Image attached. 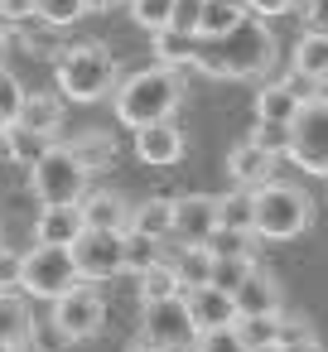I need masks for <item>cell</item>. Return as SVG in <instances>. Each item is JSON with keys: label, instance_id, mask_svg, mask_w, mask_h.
Wrapping results in <instances>:
<instances>
[{"label": "cell", "instance_id": "6da1fadb", "mask_svg": "<svg viewBox=\"0 0 328 352\" xmlns=\"http://www.w3.org/2000/svg\"><path fill=\"white\" fill-rule=\"evenodd\" d=\"M193 68L208 73V78H232V82L261 78V73L275 68V34L246 10L232 30H222V34H212V39H198Z\"/></svg>", "mask_w": 328, "mask_h": 352}, {"label": "cell", "instance_id": "7a4b0ae2", "mask_svg": "<svg viewBox=\"0 0 328 352\" xmlns=\"http://www.w3.org/2000/svg\"><path fill=\"white\" fill-rule=\"evenodd\" d=\"M179 102H184V73H174V68H145V73L116 82V92H111L116 121L131 131L155 126V121H174Z\"/></svg>", "mask_w": 328, "mask_h": 352}, {"label": "cell", "instance_id": "3957f363", "mask_svg": "<svg viewBox=\"0 0 328 352\" xmlns=\"http://www.w3.org/2000/svg\"><path fill=\"white\" fill-rule=\"evenodd\" d=\"M54 78H58V92L68 102H107L121 82L116 73V58L107 54V44H73L58 54L54 63Z\"/></svg>", "mask_w": 328, "mask_h": 352}, {"label": "cell", "instance_id": "277c9868", "mask_svg": "<svg viewBox=\"0 0 328 352\" xmlns=\"http://www.w3.org/2000/svg\"><path fill=\"white\" fill-rule=\"evenodd\" d=\"M314 222V203L299 184H285V179H270L256 188V236L265 241H294L304 227Z\"/></svg>", "mask_w": 328, "mask_h": 352}, {"label": "cell", "instance_id": "5b68a950", "mask_svg": "<svg viewBox=\"0 0 328 352\" xmlns=\"http://www.w3.org/2000/svg\"><path fill=\"white\" fill-rule=\"evenodd\" d=\"M87 179H92V174H87V169L73 160V150L58 145V140H49L44 155L30 164V193L39 198V208H54V203H83Z\"/></svg>", "mask_w": 328, "mask_h": 352}, {"label": "cell", "instance_id": "8992f818", "mask_svg": "<svg viewBox=\"0 0 328 352\" xmlns=\"http://www.w3.org/2000/svg\"><path fill=\"white\" fill-rule=\"evenodd\" d=\"M285 160H294L304 174H323L328 179V97H304L299 116L289 121Z\"/></svg>", "mask_w": 328, "mask_h": 352}, {"label": "cell", "instance_id": "52a82bcc", "mask_svg": "<svg viewBox=\"0 0 328 352\" xmlns=\"http://www.w3.org/2000/svg\"><path fill=\"white\" fill-rule=\"evenodd\" d=\"M73 285H83L78 280V265H73V251L68 246H44V241H34V251L25 256V275H20V289H30L34 299H58V294H68Z\"/></svg>", "mask_w": 328, "mask_h": 352}, {"label": "cell", "instance_id": "ba28073f", "mask_svg": "<svg viewBox=\"0 0 328 352\" xmlns=\"http://www.w3.org/2000/svg\"><path fill=\"white\" fill-rule=\"evenodd\" d=\"M140 338L164 347V352H193V318H188V304L184 294H169V299H150L140 304Z\"/></svg>", "mask_w": 328, "mask_h": 352}, {"label": "cell", "instance_id": "9c48e42d", "mask_svg": "<svg viewBox=\"0 0 328 352\" xmlns=\"http://www.w3.org/2000/svg\"><path fill=\"white\" fill-rule=\"evenodd\" d=\"M107 323V299L97 289H83L73 285L68 294L54 299V328L68 338V342H83V338H97Z\"/></svg>", "mask_w": 328, "mask_h": 352}, {"label": "cell", "instance_id": "30bf717a", "mask_svg": "<svg viewBox=\"0 0 328 352\" xmlns=\"http://www.w3.org/2000/svg\"><path fill=\"white\" fill-rule=\"evenodd\" d=\"M68 251H73L78 280H87V285H107V280L121 275V232H97V227H87Z\"/></svg>", "mask_w": 328, "mask_h": 352}, {"label": "cell", "instance_id": "8fae6325", "mask_svg": "<svg viewBox=\"0 0 328 352\" xmlns=\"http://www.w3.org/2000/svg\"><path fill=\"white\" fill-rule=\"evenodd\" d=\"M212 232H217V198H208V193L174 198V241L179 246H208Z\"/></svg>", "mask_w": 328, "mask_h": 352}, {"label": "cell", "instance_id": "7c38bea8", "mask_svg": "<svg viewBox=\"0 0 328 352\" xmlns=\"http://www.w3.org/2000/svg\"><path fill=\"white\" fill-rule=\"evenodd\" d=\"M135 155L155 169H169L184 160V131L174 121H155V126H140L135 131Z\"/></svg>", "mask_w": 328, "mask_h": 352}, {"label": "cell", "instance_id": "4fadbf2b", "mask_svg": "<svg viewBox=\"0 0 328 352\" xmlns=\"http://www.w3.org/2000/svg\"><path fill=\"white\" fill-rule=\"evenodd\" d=\"M184 304H188V318H193L198 333H203V328H227V323H237V304H232V294L217 289V285H193V289H184Z\"/></svg>", "mask_w": 328, "mask_h": 352}, {"label": "cell", "instance_id": "5bb4252c", "mask_svg": "<svg viewBox=\"0 0 328 352\" xmlns=\"http://www.w3.org/2000/svg\"><path fill=\"white\" fill-rule=\"evenodd\" d=\"M83 232H87V217H83V208H78V203H54V208H39L34 241H44V246H73Z\"/></svg>", "mask_w": 328, "mask_h": 352}, {"label": "cell", "instance_id": "9a60e30c", "mask_svg": "<svg viewBox=\"0 0 328 352\" xmlns=\"http://www.w3.org/2000/svg\"><path fill=\"white\" fill-rule=\"evenodd\" d=\"M232 304H237V318H241V314H280V309H285L275 275H265L261 265H251V275L232 289Z\"/></svg>", "mask_w": 328, "mask_h": 352}, {"label": "cell", "instance_id": "2e32d148", "mask_svg": "<svg viewBox=\"0 0 328 352\" xmlns=\"http://www.w3.org/2000/svg\"><path fill=\"white\" fill-rule=\"evenodd\" d=\"M299 107H304V97H299V78L289 73L285 82H265L261 92H256V121H280V126H289L294 116H299Z\"/></svg>", "mask_w": 328, "mask_h": 352}, {"label": "cell", "instance_id": "e0dca14e", "mask_svg": "<svg viewBox=\"0 0 328 352\" xmlns=\"http://www.w3.org/2000/svg\"><path fill=\"white\" fill-rule=\"evenodd\" d=\"M78 208H83L87 227H97V232H126V227H131V203H126L121 193H111V188L83 193Z\"/></svg>", "mask_w": 328, "mask_h": 352}, {"label": "cell", "instance_id": "ac0fdd59", "mask_svg": "<svg viewBox=\"0 0 328 352\" xmlns=\"http://www.w3.org/2000/svg\"><path fill=\"white\" fill-rule=\"evenodd\" d=\"M20 126H30L34 135H44V140H54L58 135V126H63V97H54V92H25V102H20V116H15Z\"/></svg>", "mask_w": 328, "mask_h": 352}, {"label": "cell", "instance_id": "d6986e66", "mask_svg": "<svg viewBox=\"0 0 328 352\" xmlns=\"http://www.w3.org/2000/svg\"><path fill=\"white\" fill-rule=\"evenodd\" d=\"M227 174H232L241 188H261V184H270V179H275V160H270L261 145L241 140V145L227 155Z\"/></svg>", "mask_w": 328, "mask_h": 352}, {"label": "cell", "instance_id": "ffe728a7", "mask_svg": "<svg viewBox=\"0 0 328 352\" xmlns=\"http://www.w3.org/2000/svg\"><path fill=\"white\" fill-rule=\"evenodd\" d=\"M289 68H294V78H299V82H328V34L304 30V34L294 39Z\"/></svg>", "mask_w": 328, "mask_h": 352}, {"label": "cell", "instance_id": "44dd1931", "mask_svg": "<svg viewBox=\"0 0 328 352\" xmlns=\"http://www.w3.org/2000/svg\"><path fill=\"white\" fill-rule=\"evenodd\" d=\"M30 328H34V314H30V299L20 289H0V338H6L15 352L30 342Z\"/></svg>", "mask_w": 328, "mask_h": 352}, {"label": "cell", "instance_id": "7402d4cb", "mask_svg": "<svg viewBox=\"0 0 328 352\" xmlns=\"http://www.w3.org/2000/svg\"><path fill=\"white\" fill-rule=\"evenodd\" d=\"M68 150H73V160H78L87 174H102V169L116 164V140H111L107 131H83V135L68 140Z\"/></svg>", "mask_w": 328, "mask_h": 352}, {"label": "cell", "instance_id": "603a6c76", "mask_svg": "<svg viewBox=\"0 0 328 352\" xmlns=\"http://www.w3.org/2000/svg\"><path fill=\"white\" fill-rule=\"evenodd\" d=\"M131 227L155 241H169L174 236V198H145L140 208H131Z\"/></svg>", "mask_w": 328, "mask_h": 352}, {"label": "cell", "instance_id": "cb8c5ba5", "mask_svg": "<svg viewBox=\"0 0 328 352\" xmlns=\"http://www.w3.org/2000/svg\"><path fill=\"white\" fill-rule=\"evenodd\" d=\"M217 227H232V232H251L256 227V188H232L217 198Z\"/></svg>", "mask_w": 328, "mask_h": 352}, {"label": "cell", "instance_id": "d4e9b609", "mask_svg": "<svg viewBox=\"0 0 328 352\" xmlns=\"http://www.w3.org/2000/svg\"><path fill=\"white\" fill-rule=\"evenodd\" d=\"M193 49H198V34H184V30H160L155 34V58L160 68H193Z\"/></svg>", "mask_w": 328, "mask_h": 352}, {"label": "cell", "instance_id": "484cf974", "mask_svg": "<svg viewBox=\"0 0 328 352\" xmlns=\"http://www.w3.org/2000/svg\"><path fill=\"white\" fill-rule=\"evenodd\" d=\"M285 314V309H280ZM280 314H241L237 318V333L246 342V352H270L280 342Z\"/></svg>", "mask_w": 328, "mask_h": 352}, {"label": "cell", "instance_id": "4316f807", "mask_svg": "<svg viewBox=\"0 0 328 352\" xmlns=\"http://www.w3.org/2000/svg\"><path fill=\"white\" fill-rule=\"evenodd\" d=\"M160 246H164V241H155V236L126 227V232H121V270H126V275H140L145 265L160 261Z\"/></svg>", "mask_w": 328, "mask_h": 352}, {"label": "cell", "instance_id": "83f0119b", "mask_svg": "<svg viewBox=\"0 0 328 352\" xmlns=\"http://www.w3.org/2000/svg\"><path fill=\"white\" fill-rule=\"evenodd\" d=\"M174 275H179V289H193V285H208V265H212V251L208 246H179L169 256Z\"/></svg>", "mask_w": 328, "mask_h": 352}, {"label": "cell", "instance_id": "f1b7e54d", "mask_svg": "<svg viewBox=\"0 0 328 352\" xmlns=\"http://www.w3.org/2000/svg\"><path fill=\"white\" fill-rule=\"evenodd\" d=\"M135 285H140V304H150V299H169V294H184L179 289V275H174V265L160 256L155 265H145L140 275H135Z\"/></svg>", "mask_w": 328, "mask_h": 352}, {"label": "cell", "instance_id": "f546056e", "mask_svg": "<svg viewBox=\"0 0 328 352\" xmlns=\"http://www.w3.org/2000/svg\"><path fill=\"white\" fill-rule=\"evenodd\" d=\"M0 145H6V155L10 160H20V164H34L39 155H44V135H34L30 126H20V121H6V131H0Z\"/></svg>", "mask_w": 328, "mask_h": 352}, {"label": "cell", "instance_id": "4dcf8cb0", "mask_svg": "<svg viewBox=\"0 0 328 352\" xmlns=\"http://www.w3.org/2000/svg\"><path fill=\"white\" fill-rule=\"evenodd\" d=\"M251 265H256L251 256H212V265H208V285H217V289L232 294V289L251 275Z\"/></svg>", "mask_w": 328, "mask_h": 352}, {"label": "cell", "instance_id": "1f68e13d", "mask_svg": "<svg viewBox=\"0 0 328 352\" xmlns=\"http://www.w3.org/2000/svg\"><path fill=\"white\" fill-rule=\"evenodd\" d=\"M83 15H87L83 0H39V6H34V20H44L49 30H68V25H78Z\"/></svg>", "mask_w": 328, "mask_h": 352}, {"label": "cell", "instance_id": "d6a6232c", "mask_svg": "<svg viewBox=\"0 0 328 352\" xmlns=\"http://www.w3.org/2000/svg\"><path fill=\"white\" fill-rule=\"evenodd\" d=\"M241 15H246L241 6H227V0H208V6H203V20H198V39H212V34L232 30Z\"/></svg>", "mask_w": 328, "mask_h": 352}, {"label": "cell", "instance_id": "836d02e7", "mask_svg": "<svg viewBox=\"0 0 328 352\" xmlns=\"http://www.w3.org/2000/svg\"><path fill=\"white\" fill-rule=\"evenodd\" d=\"M169 15H174V0H131V20H135L145 34L169 30Z\"/></svg>", "mask_w": 328, "mask_h": 352}, {"label": "cell", "instance_id": "e575fe53", "mask_svg": "<svg viewBox=\"0 0 328 352\" xmlns=\"http://www.w3.org/2000/svg\"><path fill=\"white\" fill-rule=\"evenodd\" d=\"M256 232H232V227H217L212 232V241H208V251L212 256H251L256 261Z\"/></svg>", "mask_w": 328, "mask_h": 352}, {"label": "cell", "instance_id": "d590c367", "mask_svg": "<svg viewBox=\"0 0 328 352\" xmlns=\"http://www.w3.org/2000/svg\"><path fill=\"white\" fill-rule=\"evenodd\" d=\"M193 352H246V342H241L237 323H227V328H203L193 338Z\"/></svg>", "mask_w": 328, "mask_h": 352}, {"label": "cell", "instance_id": "8d00e7d4", "mask_svg": "<svg viewBox=\"0 0 328 352\" xmlns=\"http://www.w3.org/2000/svg\"><path fill=\"white\" fill-rule=\"evenodd\" d=\"M251 145H261L270 160H285V150H289V126H280V121H256Z\"/></svg>", "mask_w": 328, "mask_h": 352}, {"label": "cell", "instance_id": "74e56055", "mask_svg": "<svg viewBox=\"0 0 328 352\" xmlns=\"http://www.w3.org/2000/svg\"><path fill=\"white\" fill-rule=\"evenodd\" d=\"M20 102H25V87L10 68H0V121H15L20 116Z\"/></svg>", "mask_w": 328, "mask_h": 352}, {"label": "cell", "instance_id": "f35d334b", "mask_svg": "<svg viewBox=\"0 0 328 352\" xmlns=\"http://www.w3.org/2000/svg\"><path fill=\"white\" fill-rule=\"evenodd\" d=\"M203 6H208V0H174V15H169V30H184V34H198V20H203Z\"/></svg>", "mask_w": 328, "mask_h": 352}, {"label": "cell", "instance_id": "ab89813d", "mask_svg": "<svg viewBox=\"0 0 328 352\" xmlns=\"http://www.w3.org/2000/svg\"><path fill=\"white\" fill-rule=\"evenodd\" d=\"M63 342H68V338H63L54 323H34V328H30V342H25L20 352H58Z\"/></svg>", "mask_w": 328, "mask_h": 352}, {"label": "cell", "instance_id": "60d3db41", "mask_svg": "<svg viewBox=\"0 0 328 352\" xmlns=\"http://www.w3.org/2000/svg\"><path fill=\"white\" fill-rule=\"evenodd\" d=\"M20 275H25V256L0 246V289H20Z\"/></svg>", "mask_w": 328, "mask_h": 352}, {"label": "cell", "instance_id": "b9f144b4", "mask_svg": "<svg viewBox=\"0 0 328 352\" xmlns=\"http://www.w3.org/2000/svg\"><path fill=\"white\" fill-rule=\"evenodd\" d=\"M304 30L328 34V0H304Z\"/></svg>", "mask_w": 328, "mask_h": 352}, {"label": "cell", "instance_id": "7bdbcfd3", "mask_svg": "<svg viewBox=\"0 0 328 352\" xmlns=\"http://www.w3.org/2000/svg\"><path fill=\"white\" fill-rule=\"evenodd\" d=\"M39 0H0V20H10V25H25L34 15Z\"/></svg>", "mask_w": 328, "mask_h": 352}, {"label": "cell", "instance_id": "ee69618b", "mask_svg": "<svg viewBox=\"0 0 328 352\" xmlns=\"http://www.w3.org/2000/svg\"><path fill=\"white\" fill-rule=\"evenodd\" d=\"M299 0H246V10L251 15H261V20H270V15H285V10H294Z\"/></svg>", "mask_w": 328, "mask_h": 352}, {"label": "cell", "instance_id": "f6af8a7d", "mask_svg": "<svg viewBox=\"0 0 328 352\" xmlns=\"http://www.w3.org/2000/svg\"><path fill=\"white\" fill-rule=\"evenodd\" d=\"M294 338H314V328L304 323V318H289V314H280V342H294ZM275 342V347H280Z\"/></svg>", "mask_w": 328, "mask_h": 352}, {"label": "cell", "instance_id": "bcb514c9", "mask_svg": "<svg viewBox=\"0 0 328 352\" xmlns=\"http://www.w3.org/2000/svg\"><path fill=\"white\" fill-rule=\"evenodd\" d=\"M270 352H328L318 338H294V342H280V347H270Z\"/></svg>", "mask_w": 328, "mask_h": 352}, {"label": "cell", "instance_id": "7dc6e473", "mask_svg": "<svg viewBox=\"0 0 328 352\" xmlns=\"http://www.w3.org/2000/svg\"><path fill=\"white\" fill-rule=\"evenodd\" d=\"M83 6H87V15H92V10H111V6H121V0H83Z\"/></svg>", "mask_w": 328, "mask_h": 352}, {"label": "cell", "instance_id": "c3c4849f", "mask_svg": "<svg viewBox=\"0 0 328 352\" xmlns=\"http://www.w3.org/2000/svg\"><path fill=\"white\" fill-rule=\"evenodd\" d=\"M126 352H164V347H155V342H145V338H140V342H131Z\"/></svg>", "mask_w": 328, "mask_h": 352}, {"label": "cell", "instance_id": "681fc988", "mask_svg": "<svg viewBox=\"0 0 328 352\" xmlns=\"http://www.w3.org/2000/svg\"><path fill=\"white\" fill-rule=\"evenodd\" d=\"M0 58H6V30H0ZM0 68H6V63H0Z\"/></svg>", "mask_w": 328, "mask_h": 352}, {"label": "cell", "instance_id": "f907efd6", "mask_svg": "<svg viewBox=\"0 0 328 352\" xmlns=\"http://www.w3.org/2000/svg\"><path fill=\"white\" fill-rule=\"evenodd\" d=\"M0 352H15V347H10V342H6V338H0Z\"/></svg>", "mask_w": 328, "mask_h": 352}, {"label": "cell", "instance_id": "816d5d0a", "mask_svg": "<svg viewBox=\"0 0 328 352\" xmlns=\"http://www.w3.org/2000/svg\"><path fill=\"white\" fill-rule=\"evenodd\" d=\"M227 6H241V10H246V0H227Z\"/></svg>", "mask_w": 328, "mask_h": 352}, {"label": "cell", "instance_id": "f5cc1de1", "mask_svg": "<svg viewBox=\"0 0 328 352\" xmlns=\"http://www.w3.org/2000/svg\"><path fill=\"white\" fill-rule=\"evenodd\" d=\"M0 131H6V121H0Z\"/></svg>", "mask_w": 328, "mask_h": 352}]
</instances>
